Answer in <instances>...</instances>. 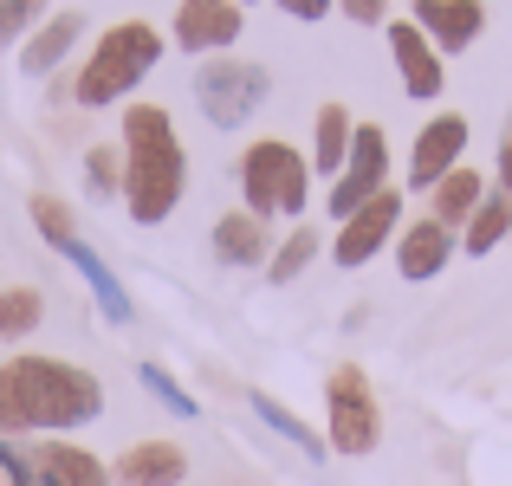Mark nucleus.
Returning a JSON list of instances; mask_svg holds the SVG:
<instances>
[{
    "label": "nucleus",
    "instance_id": "nucleus-1",
    "mask_svg": "<svg viewBox=\"0 0 512 486\" xmlns=\"http://www.w3.org/2000/svg\"><path fill=\"white\" fill-rule=\"evenodd\" d=\"M104 415V383L65 357H7L0 363V441L72 435Z\"/></svg>",
    "mask_w": 512,
    "mask_h": 486
},
{
    "label": "nucleus",
    "instance_id": "nucleus-2",
    "mask_svg": "<svg viewBox=\"0 0 512 486\" xmlns=\"http://www.w3.org/2000/svg\"><path fill=\"white\" fill-rule=\"evenodd\" d=\"M124 208L137 227H163L188 195V150L163 104H124Z\"/></svg>",
    "mask_w": 512,
    "mask_h": 486
},
{
    "label": "nucleus",
    "instance_id": "nucleus-3",
    "mask_svg": "<svg viewBox=\"0 0 512 486\" xmlns=\"http://www.w3.org/2000/svg\"><path fill=\"white\" fill-rule=\"evenodd\" d=\"M156 65H163V33H156L150 20H117L111 33H98L91 59L78 65L72 98L85 104V111H111V104H124L130 91L156 72Z\"/></svg>",
    "mask_w": 512,
    "mask_h": 486
},
{
    "label": "nucleus",
    "instance_id": "nucleus-4",
    "mask_svg": "<svg viewBox=\"0 0 512 486\" xmlns=\"http://www.w3.org/2000/svg\"><path fill=\"white\" fill-rule=\"evenodd\" d=\"M234 175H240V201H247V214H260V221H273V214L305 221V201H312V156H299L286 137L247 143Z\"/></svg>",
    "mask_w": 512,
    "mask_h": 486
},
{
    "label": "nucleus",
    "instance_id": "nucleus-5",
    "mask_svg": "<svg viewBox=\"0 0 512 486\" xmlns=\"http://www.w3.org/2000/svg\"><path fill=\"white\" fill-rule=\"evenodd\" d=\"M266 98H273V72H266L260 59L221 52V59L195 65V104H201V117H208L214 130H247Z\"/></svg>",
    "mask_w": 512,
    "mask_h": 486
},
{
    "label": "nucleus",
    "instance_id": "nucleus-6",
    "mask_svg": "<svg viewBox=\"0 0 512 486\" xmlns=\"http://www.w3.org/2000/svg\"><path fill=\"white\" fill-rule=\"evenodd\" d=\"M383 441V415H376V396H370V376L357 363H338L325 376V448L331 454H370Z\"/></svg>",
    "mask_w": 512,
    "mask_h": 486
},
{
    "label": "nucleus",
    "instance_id": "nucleus-7",
    "mask_svg": "<svg viewBox=\"0 0 512 486\" xmlns=\"http://www.w3.org/2000/svg\"><path fill=\"white\" fill-rule=\"evenodd\" d=\"M389 188V137L376 124H357V137H350V162L338 169V182H331L325 208L331 221H350V214L363 208V201H376Z\"/></svg>",
    "mask_w": 512,
    "mask_h": 486
},
{
    "label": "nucleus",
    "instance_id": "nucleus-8",
    "mask_svg": "<svg viewBox=\"0 0 512 486\" xmlns=\"http://www.w3.org/2000/svg\"><path fill=\"white\" fill-rule=\"evenodd\" d=\"M402 234V188H383L376 201H363L350 221H338V234H331V260L344 266V273H357V266H370L383 247H396Z\"/></svg>",
    "mask_w": 512,
    "mask_h": 486
},
{
    "label": "nucleus",
    "instance_id": "nucleus-9",
    "mask_svg": "<svg viewBox=\"0 0 512 486\" xmlns=\"http://www.w3.org/2000/svg\"><path fill=\"white\" fill-rule=\"evenodd\" d=\"M169 33L188 59H221V52L247 33V7H234V0H182Z\"/></svg>",
    "mask_w": 512,
    "mask_h": 486
},
{
    "label": "nucleus",
    "instance_id": "nucleus-10",
    "mask_svg": "<svg viewBox=\"0 0 512 486\" xmlns=\"http://www.w3.org/2000/svg\"><path fill=\"white\" fill-rule=\"evenodd\" d=\"M467 137H474V130H467V117L461 111H441V117H428L422 130H415V150H409V188H435L441 175H454L467 162Z\"/></svg>",
    "mask_w": 512,
    "mask_h": 486
},
{
    "label": "nucleus",
    "instance_id": "nucleus-11",
    "mask_svg": "<svg viewBox=\"0 0 512 486\" xmlns=\"http://www.w3.org/2000/svg\"><path fill=\"white\" fill-rule=\"evenodd\" d=\"M389 59H396L402 72V91H409L415 104H435L441 85H448V65H441V52L428 46V33L415 20H389Z\"/></svg>",
    "mask_w": 512,
    "mask_h": 486
},
{
    "label": "nucleus",
    "instance_id": "nucleus-12",
    "mask_svg": "<svg viewBox=\"0 0 512 486\" xmlns=\"http://www.w3.org/2000/svg\"><path fill=\"white\" fill-rule=\"evenodd\" d=\"M409 20L428 33V46L448 59V52H467L480 39V26H487V7L480 0H415Z\"/></svg>",
    "mask_w": 512,
    "mask_h": 486
},
{
    "label": "nucleus",
    "instance_id": "nucleus-13",
    "mask_svg": "<svg viewBox=\"0 0 512 486\" xmlns=\"http://www.w3.org/2000/svg\"><path fill=\"white\" fill-rule=\"evenodd\" d=\"M454 240H461V234H454V227H441L435 214H422V221H409V227L396 234V273L409 279V286H422V279H435L441 266L454 260Z\"/></svg>",
    "mask_w": 512,
    "mask_h": 486
},
{
    "label": "nucleus",
    "instance_id": "nucleus-14",
    "mask_svg": "<svg viewBox=\"0 0 512 486\" xmlns=\"http://www.w3.org/2000/svg\"><path fill=\"white\" fill-rule=\"evenodd\" d=\"M33 474H39V486H117L98 454L78 448V441H65V435L33 441Z\"/></svg>",
    "mask_w": 512,
    "mask_h": 486
},
{
    "label": "nucleus",
    "instance_id": "nucleus-15",
    "mask_svg": "<svg viewBox=\"0 0 512 486\" xmlns=\"http://www.w3.org/2000/svg\"><path fill=\"white\" fill-rule=\"evenodd\" d=\"M78 39H85V13H52V20H39L33 33L20 39V72L26 78H52L65 59H72Z\"/></svg>",
    "mask_w": 512,
    "mask_h": 486
},
{
    "label": "nucleus",
    "instance_id": "nucleus-16",
    "mask_svg": "<svg viewBox=\"0 0 512 486\" xmlns=\"http://www.w3.org/2000/svg\"><path fill=\"white\" fill-rule=\"evenodd\" d=\"M117 486H182L188 480V454L175 441H130L111 467Z\"/></svg>",
    "mask_w": 512,
    "mask_h": 486
},
{
    "label": "nucleus",
    "instance_id": "nucleus-17",
    "mask_svg": "<svg viewBox=\"0 0 512 486\" xmlns=\"http://www.w3.org/2000/svg\"><path fill=\"white\" fill-rule=\"evenodd\" d=\"M214 260L221 266H266L273 260V234H266L260 214H247V208L221 214L214 221Z\"/></svg>",
    "mask_w": 512,
    "mask_h": 486
},
{
    "label": "nucleus",
    "instance_id": "nucleus-18",
    "mask_svg": "<svg viewBox=\"0 0 512 486\" xmlns=\"http://www.w3.org/2000/svg\"><path fill=\"white\" fill-rule=\"evenodd\" d=\"M65 260H72L78 266V273H85V286H91V299H98V312H104V324H130V318H137V305H130V292L124 286H117V273H111V266H104V253H91L85 247V240H65Z\"/></svg>",
    "mask_w": 512,
    "mask_h": 486
},
{
    "label": "nucleus",
    "instance_id": "nucleus-19",
    "mask_svg": "<svg viewBox=\"0 0 512 486\" xmlns=\"http://www.w3.org/2000/svg\"><path fill=\"white\" fill-rule=\"evenodd\" d=\"M480 201H487V175H480V169H467V162H461L454 175H441L435 188H428V214H435L441 227H454V234H461V227L474 221V208H480Z\"/></svg>",
    "mask_w": 512,
    "mask_h": 486
},
{
    "label": "nucleus",
    "instance_id": "nucleus-20",
    "mask_svg": "<svg viewBox=\"0 0 512 486\" xmlns=\"http://www.w3.org/2000/svg\"><path fill=\"white\" fill-rule=\"evenodd\" d=\"M350 137H357V124H350L344 104H318V124H312V169L338 182V169L350 162Z\"/></svg>",
    "mask_w": 512,
    "mask_h": 486
},
{
    "label": "nucleus",
    "instance_id": "nucleus-21",
    "mask_svg": "<svg viewBox=\"0 0 512 486\" xmlns=\"http://www.w3.org/2000/svg\"><path fill=\"white\" fill-rule=\"evenodd\" d=\"M512 234V195H500V188H487V201L474 208V221L461 227V253H474V260H487L493 247Z\"/></svg>",
    "mask_w": 512,
    "mask_h": 486
},
{
    "label": "nucleus",
    "instance_id": "nucleus-22",
    "mask_svg": "<svg viewBox=\"0 0 512 486\" xmlns=\"http://www.w3.org/2000/svg\"><path fill=\"white\" fill-rule=\"evenodd\" d=\"M247 402H253V415H260V422H266V428H273V435H279V441H292V448H299V454H305V461H325V454H331V448H325V435H318V428H305V422H299V415H292V409H286V402H273V396H266V389H253V396H247Z\"/></svg>",
    "mask_w": 512,
    "mask_h": 486
},
{
    "label": "nucleus",
    "instance_id": "nucleus-23",
    "mask_svg": "<svg viewBox=\"0 0 512 486\" xmlns=\"http://www.w3.org/2000/svg\"><path fill=\"white\" fill-rule=\"evenodd\" d=\"M318 247H325V240H318V227L299 221V227H292V234L273 247V260H266V279H273V286H292V279H299L305 266L318 260Z\"/></svg>",
    "mask_w": 512,
    "mask_h": 486
},
{
    "label": "nucleus",
    "instance_id": "nucleus-24",
    "mask_svg": "<svg viewBox=\"0 0 512 486\" xmlns=\"http://www.w3.org/2000/svg\"><path fill=\"white\" fill-rule=\"evenodd\" d=\"M39 318H46V299H39L33 286H7V292H0V344H20V337H33Z\"/></svg>",
    "mask_w": 512,
    "mask_h": 486
},
{
    "label": "nucleus",
    "instance_id": "nucleus-25",
    "mask_svg": "<svg viewBox=\"0 0 512 486\" xmlns=\"http://www.w3.org/2000/svg\"><path fill=\"white\" fill-rule=\"evenodd\" d=\"M85 188H91V201L124 195V143H91L85 150Z\"/></svg>",
    "mask_w": 512,
    "mask_h": 486
},
{
    "label": "nucleus",
    "instance_id": "nucleus-26",
    "mask_svg": "<svg viewBox=\"0 0 512 486\" xmlns=\"http://www.w3.org/2000/svg\"><path fill=\"white\" fill-rule=\"evenodd\" d=\"M137 383H143V389H150V396H156V402H163V409H169V415H182V422H195V415H201V402H195V396H188V389H182V383H175V376L163 370V363H137Z\"/></svg>",
    "mask_w": 512,
    "mask_h": 486
},
{
    "label": "nucleus",
    "instance_id": "nucleus-27",
    "mask_svg": "<svg viewBox=\"0 0 512 486\" xmlns=\"http://www.w3.org/2000/svg\"><path fill=\"white\" fill-rule=\"evenodd\" d=\"M26 214H33V227H39V240H46V247H52V253H59V247H65V240H72V234H78V221H72V208H65V201H59V195H33V201H26Z\"/></svg>",
    "mask_w": 512,
    "mask_h": 486
},
{
    "label": "nucleus",
    "instance_id": "nucleus-28",
    "mask_svg": "<svg viewBox=\"0 0 512 486\" xmlns=\"http://www.w3.org/2000/svg\"><path fill=\"white\" fill-rule=\"evenodd\" d=\"M39 13H46V0H0V46L26 39L39 26Z\"/></svg>",
    "mask_w": 512,
    "mask_h": 486
},
{
    "label": "nucleus",
    "instance_id": "nucleus-29",
    "mask_svg": "<svg viewBox=\"0 0 512 486\" xmlns=\"http://www.w3.org/2000/svg\"><path fill=\"white\" fill-rule=\"evenodd\" d=\"M0 480H7V486H39L33 448H26V441H0Z\"/></svg>",
    "mask_w": 512,
    "mask_h": 486
},
{
    "label": "nucleus",
    "instance_id": "nucleus-30",
    "mask_svg": "<svg viewBox=\"0 0 512 486\" xmlns=\"http://www.w3.org/2000/svg\"><path fill=\"white\" fill-rule=\"evenodd\" d=\"M338 13L357 26H389V0H338Z\"/></svg>",
    "mask_w": 512,
    "mask_h": 486
},
{
    "label": "nucleus",
    "instance_id": "nucleus-31",
    "mask_svg": "<svg viewBox=\"0 0 512 486\" xmlns=\"http://www.w3.org/2000/svg\"><path fill=\"white\" fill-rule=\"evenodd\" d=\"M273 7H279V13H292V20H305V26H312V20H325V13L338 7V0H273Z\"/></svg>",
    "mask_w": 512,
    "mask_h": 486
},
{
    "label": "nucleus",
    "instance_id": "nucleus-32",
    "mask_svg": "<svg viewBox=\"0 0 512 486\" xmlns=\"http://www.w3.org/2000/svg\"><path fill=\"white\" fill-rule=\"evenodd\" d=\"M493 175H500V195H512V117H506V130H500V162H493Z\"/></svg>",
    "mask_w": 512,
    "mask_h": 486
},
{
    "label": "nucleus",
    "instance_id": "nucleus-33",
    "mask_svg": "<svg viewBox=\"0 0 512 486\" xmlns=\"http://www.w3.org/2000/svg\"><path fill=\"white\" fill-rule=\"evenodd\" d=\"M506 240H512V234H506Z\"/></svg>",
    "mask_w": 512,
    "mask_h": 486
}]
</instances>
